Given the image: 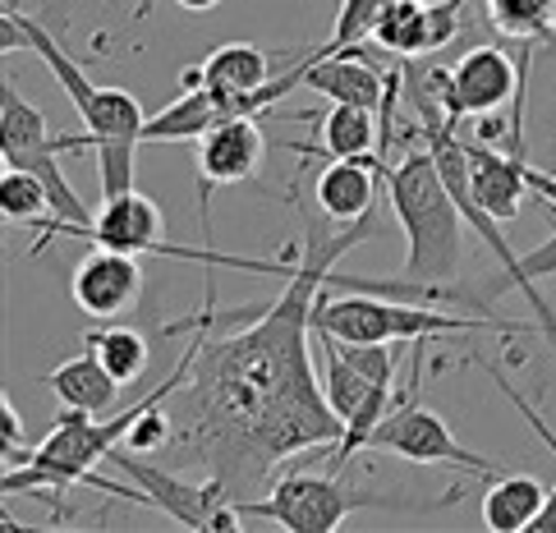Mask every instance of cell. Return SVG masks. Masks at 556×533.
I'll return each mask as SVG.
<instances>
[{
  "mask_svg": "<svg viewBox=\"0 0 556 533\" xmlns=\"http://www.w3.org/2000/svg\"><path fill=\"white\" fill-rule=\"evenodd\" d=\"M510 111V152L525 156V69L502 47H469L446 74V115L455 125Z\"/></svg>",
  "mask_w": 556,
  "mask_h": 533,
  "instance_id": "cell-6",
  "label": "cell"
},
{
  "mask_svg": "<svg viewBox=\"0 0 556 533\" xmlns=\"http://www.w3.org/2000/svg\"><path fill=\"white\" fill-rule=\"evenodd\" d=\"M395 78H401V74H382L364 55V47H354V51H323V47H313L308 65H304V88L323 92L327 102H336V106L382 111Z\"/></svg>",
  "mask_w": 556,
  "mask_h": 533,
  "instance_id": "cell-11",
  "label": "cell"
},
{
  "mask_svg": "<svg viewBox=\"0 0 556 533\" xmlns=\"http://www.w3.org/2000/svg\"><path fill=\"white\" fill-rule=\"evenodd\" d=\"M84 345L111 368V378L125 382V386H134L138 378H143L148 359H152L148 335L134 331V327H121V322H115V327H92V331L84 335Z\"/></svg>",
  "mask_w": 556,
  "mask_h": 533,
  "instance_id": "cell-20",
  "label": "cell"
},
{
  "mask_svg": "<svg viewBox=\"0 0 556 533\" xmlns=\"http://www.w3.org/2000/svg\"><path fill=\"white\" fill-rule=\"evenodd\" d=\"M368 446L372 450H391V456H401L409 465H451V469L479 473L483 483L502 473L496 460L460 446V437L451 432V423L442 419V414L419 405V391H414V396H395V405L387 409V419L372 428Z\"/></svg>",
  "mask_w": 556,
  "mask_h": 533,
  "instance_id": "cell-8",
  "label": "cell"
},
{
  "mask_svg": "<svg viewBox=\"0 0 556 533\" xmlns=\"http://www.w3.org/2000/svg\"><path fill=\"white\" fill-rule=\"evenodd\" d=\"M313 327H323L341 341H437V335H473V331H496V335H529L525 322L510 318H488L483 313H442L419 300H395V294H372V290H323L313 308Z\"/></svg>",
  "mask_w": 556,
  "mask_h": 533,
  "instance_id": "cell-3",
  "label": "cell"
},
{
  "mask_svg": "<svg viewBox=\"0 0 556 533\" xmlns=\"http://www.w3.org/2000/svg\"><path fill=\"white\" fill-rule=\"evenodd\" d=\"M180 10H189V14H207V10H216V5H226V0H175Z\"/></svg>",
  "mask_w": 556,
  "mask_h": 533,
  "instance_id": "cell-25",
  "label": "cell"
},
{
  "mask_svg": "<svg viewBox=\"0 0 556 533\" xmlns=\"http://www.w3.org/2000/svg\"><path fill=\"white\" fill-rule=\"evenodd\" d=\"M382 115L368 111V106H336L327 111V120H323V143H286V152L294 156H372V148H382Z\"/></svg>",
  "mask_w": 556,
  "mask_h": 533,
  "instance_id": "cell-18",
  "label": "cell"
},
{
  "mask_svg": "<svg viewBox=\"0 0 556 533\" xmlns=\"http://www.w3.org/2000/svg\"><path fill=\"white\" fill-rule=\"evenodd\" d=\"M455 10H465V0H442V5L395 0L391 14L382 18V28H377V42H382L387 51H395V55H432L460 33Z\"/></svg>",
  "mask_w": 556,
  "mask_h": 533,
  "instance_id": "cell-13",
  "label": "cell"
},
{
  "mask_svg": "<svg viewBox=\"0 0 556 533\" xmlns=\"http://www.w3.org/2000/svg\"><path fill=\"white\" fill-rule=\"evenodd\" d=\"M175 432H180V428H175V414H166V401H162V405H152L148 414H138V423L129 428L125 446L129 450H156V446H170Z\"/></svg>",
  "mask_w": 556,
  "mask_h": 533,
  "instance_id": "cell-23",
  "label": "cell"
},
{
  "mask_svg": "<svg viewBox=\"0 0 556 533\" xmlns=\"http://www.w3.org/2000/svg\"><path fill=\"white\" fill-rule=\"evenodd\" d=\"M222 120H230V115L212 88H185L166 111L148 115L143 143H198V138L216 129Z\"/></svg>",
  "mask_w": 556,
  "mask_h": 533,
  "instance_id": "cell-16",
  "label": "cell"
},
{
  "mask_svg": "<svg viewBox=\"0 0 556 533\" xmlns=\"http://www.w3.org/2000/svg\"><path fill=\"white\" fill-rule=\"evenodd\" d=\"M377 230V207L350 226L327 230L317 216H304V253L286 290L267 304H249L230 313L240 331L212 341L222 322L216 290L207 281V322L198 335V354L189 378L175 391V442L170 450L185 469L222 479L235 502H249L286 460L327 450L345 432L327 405L323 378L313 372V308L317 294L331 285V267L359 249Z\"/></svg>",
  "mask_w": 556,
  "mask_h": 533,
  "instance_id": "cell-1",
  "label": "cell"
},
{
  "mask_svg": "<svg viewBox=\"0 0 556 533\" xmlns=\"http://www.w3.org/2000/svg\"><path fill=\"white\" fill-rule=\"evenodd\" d=\"M387 185L391 212L405 234V267L401 276L409 285H432V290H455L465 267V212L455 207L451 189L437 170V156L424 148H409L401 162L387 166L377 162Z\"/></svg>",
  "mask_w": 556,
  "mask_h": 533,
  "instance_id": "cell-2",
  "label": "cell"
},
{
  "mask_svg": "<svg viewBox=\"0 0 556 533\" xmlns=\"http://www.w3.org/2000/svg\"><path fill=\"white\" fill-rule=\"evenodd\" d=\"M0 446H5V460L24 450V419H18V409L10 405V396L0 401Z\"/></svg>",
  "mask_w": 556,
  "mask_h": 533,
  "instance_id": "cell-24",
  "label": "cell"
},
{
  "mask_svg": "<svg viewBox=\"0 0 556 533\" xmlns=\"http://www.w3.org/2000/svg\"><path fill=\"white\" fill-rule=\"evenodd\" d=\"M437 510V506H451V502H414V497H391V492H377V487H354L345 483L336 469H294L276 483L267 497H249L240 502L244 516L257 520H271L281 529L294 533H331L341 529L354 510Z\"/></svg>",
  "mask_w": 556,
  "mask_h": 533,
  "instance_id": "cell-4",
  "label": "cell"
},
{
  "mask_svg": "<svg viewBox=\"0 0 556 533\" xmlns=\"http://www.w3.org/2000/svg\"><path fill=\"white\" fill-rule=\"evenodd\" d=\"M0 212H5L10 226H24L33 234H42L55 221V203H51L47 185L28 170H14V166H5V175H0Z\"/></svg>",
  "mask_w": 556,
  "mask_h": 533,
  "instance_id": "cell-21",
  "label": "cell"
},
{
  "mask_svg": "<svg viewBox=\"0 0 556 533\" xmlns=\"http://www.w3.org/2000/svg\"><path fill=\"white\" fill-rule=\"evenodd\" d=\"M111 465L143 487L152 510H162V516L175 520V524L203 529V533H235L244 524V510H240V502H235V492L222 479H212V473L203 483H193V479H185V473L148 465L138 456H125V450H115Z\"/></svg>",
  "mask_w": 556,
  "mask_h": 533,
  "instance_id": "cell-7",
  "label": "cell"
},
{
  "mask_svg": "<svg viewBox=\"0 0 556 533\" xmlns=\"http://www.w3.org/2000/svg\"><path fill=\"white\" fill-rule=\"evenodd\" d=\"M267 156V134L257 115H235L198 138V216H203V240H212V189L244 185L257 175Z\"/></svg>",
  "mask_w": 556,
  "mask_h": 533,
  "instance_id": "cell-9",
  "label": "cell"
},
{
  "mask_svg": "<svg viewBox=\"0 0 556 533\" xmlns=\"http://www.w3.org/2000/svg\"><path fill=\"white\" fill-rule=\"evenodd\" d=\"M488 24L520 47L556 42V0H488Z\"/></svg>",
  "mask_w": 556,
  "mask_h": 533,
  "instance_id": "cell-19",
  "label": "cell"
},
{
  "mask_svg": "<svg viewBox=\"0 0 556 533\" xmlns=\"http://www.w3.org/2000/svg\"><path fill=\"white\" fill-rule=\"evenodd\" d=\"M395 0H341V14H336V28L323 42V51H354L377 37L382 18L391 14Z\"/></svg>",
  "mask_w": 556,
  "mask_h": 533,
  "instance_id": "cell-22",
  "label": "cell"
},
{
  "mask_svg": "<svg viewBox=\"0 0 556 533\" xmlns=\"http://www.w3.org/2000/svg\"><path fill=\"white\" fill-rule=\"evenodd\" d=\"M74 304L97 322H121L125 313L138 308L143 300V263L138 253H121L106 244H92V253L74 267L70 281Z\"/></svg>",
  "mask_w": 556,
  "mask_h": 533,
  "instance_id": "cell-10",
  "label": "cell"
},
{
  "mask_svg": "<svg viewBox=\"0 0 556 533\" xmlns=\"http://www.w3.org/2000/svg\"><path fill=\"white\" fill-rule=\"evenodd\" d=\"M61 152H65L61 134H51V120L28 102L24 92H18V84L5 74V84H0V156H5V166L28 170V175H37V180L47 185L51 203H55V216H65L70 221V234L92 240L97 212H88L84 199L74 193V185L65 180Z\"/></svg>",
  "mask_w": 556,
  "mask_h": 533,
  "instance_id": "cell-5",
  "label": "cell"
},
{
  "mask_svg": "<svg viewBox=\"0 0 556 533\" xmlns=\"http://www.w3.org/2000/svg\"><path fill=\"white\" fill-rule=\"evenodd\" d=\"M148 10H152V0H138V10H134V18H143Z\"/></svg>",
  "mask_w": 556,
  "mask_h": 533,
  "instance_id": "cell-26",
  "label": "cell"
},
{
  "mask_svg": "<svg viewBox=\"0 0 556 533\" xmlns=\"http://www.w3.org/2000/svg\"><path fill=\"white\" fill-rule=\"evenodd\" d=\"M47 386L55 391V401L70 405V409H84V414H111L115 401H121L125 382L111 378V368L97 359V354L84 345V354H74V359L55 364Z\"/></svg>",
  "mask_w": 556,
  "mask_h": 533,
  "instance_id": "cell-15",
  "label": "cell"
},
{
  "mask_svg": "<svg viewBox=\"0 0 556 533\" xmlns=\"http://www.w3.org/2000/svg\"><path fill=\"white\" fill-rule=\"evenodd\" d=\"M382 156H327L323 175L313 185V199L336 226H350L368 216L377 207V189H382V170H377Z\"/></svg>",
  "mask_w": 556,
  "mask_h": 533,
  "instance_id": "cell-14",
  "label": "cell"
},
{
  "mask_svg": "<svg viewBox=\"0 0 556 533\" xmlns=\"http://www.w3.org/2000/svg\"><path fill=\"white\" fill-rule=\"evenodd\" d=\"M547 483L529 479V473H496L483 492V524L496 533H520L533 529L547 506Z\"/></svg>",
  "mask_w": 556,
  "mask_h": 533,
  "instance_id": "cell-17",
  "label": "cell"
},
{
  "mask_svg": "<svg viewBox=\"0 0 556 533\" xmlns=\"http://www.w3.org/2000/svg\"><path fill=\"white\" fill-rule=\"evenodd\" d=\"M469 193L496 221H515L525 212V199H533L525 156H502L496 143H469Z\"/></svg>",
  "mask_w": 556,
  "mask_h": 533,
  "instance_id": "cell-12",
  "label": "cell"
},
{
  "mask_svg": "<svg viewBox=\"0 0 556 533\" xmlns=\"http://www.w3.org/2000/svg\"><path fill=\"white\" fill-rule=\"evenodd\" d=\"M424 5H442V0H424Z\"/></svg>",
  "mask_w": 556,
  "mask_h": 533,
  "instance_id": "cell-27",
  "label": "cell"
}]
</instances>
